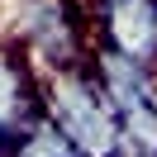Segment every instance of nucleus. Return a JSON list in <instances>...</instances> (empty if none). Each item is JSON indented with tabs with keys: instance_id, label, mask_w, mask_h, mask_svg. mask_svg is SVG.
Returning <instances> with one entry per match:
<instances>
[{
	"instance_id": "f257e3e1",
	"label": "nucleus",
	"mask_w": 157,
	"mask_h": 157,
	"mask_svg": "<svg viewBox=\"0 0 157 157\" xmlns=\"http://www.w3.org/2000/svg\"><path fill=\"white\" fill-rule=\"evenodd\" d=\"M43 109L57 128H67L71 143L86 157H114L119 133H124V119H119L109 90L100 86L90 57L81 67H62L43 76Z\"/></svg>"
},
{
	"instance_id": "f03ea898",
	"label": "nucleus",
	"mask_w": 157,
	"mask_h": 157,
	"mask_svg": "<svg viewBox=\"0 0 157 157\" xmlns=\"http://www.w3.org/2000/svg\"><path fill=\"white\" fill-rule=\"evenodd\" d=\"M5 38L29 57V67L38 76L62 67H81L90 57V14L81 0H19L14 24Z\"/></svg>"
},
{
	"instance_id": "7ed1b4c3",
	"label": "nucleus",
	"mask_w": 157,
	"mask_h": 157,
	"mask_svg": "<svg viewBox=\"0 0 157 157\" xmlns=\"http://www.w3.org/2000/svg\"><path fill=\"white\" fill-rule=\"evenodd\" d=\"M38 114H43V76L10 38H0V128L14 138Z\"/></svg>"
},
{
	"instance_id": "20e7f679",
	"label": "nucleus",
	"mask_w": 157,
	"mask_h": 157,
	"mask_svg": "<svg viewBox=\"0 0 157 157\" xmlns=\"http://www.w3.org/2000/svg\"><path fill=\"white\" fill-rule=\"evenodd\" d=\"M10 157H86V152H81V147L71 143V133H67V128H57V124L48 119V109H43L29 128L14 133Z\"/></svg>"
},
{
	"instance_id": "39448f33",
	"label": "nucleus",
	"mask_w": 157,
	"mask_h": 157,
	"mask_svg": "<svg viewBox=\"0 0 157 157\" xmlns=\"http://www.w3.org/2000/svg\"><path fill=\"white\" fill-rule=\"evenodd\" d=\"M10 147H14V138L5 133V128H0V157H10Z\"/></svg>"
}]
</instances>
